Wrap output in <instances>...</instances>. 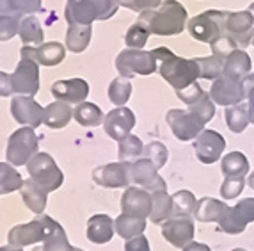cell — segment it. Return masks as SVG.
<instances>
[{
	"label": "cell",
	"instance_id": "6da1fadb",
	"mask_svg": "<svg viewBox=\"0 0 254 251\" xmlns=\"http://www.w3.org/2000/svg\"><path fill=\"white\" fill-rule=\"evenodd\" d=\"M139 21L148 27L151 34L176 36L187 29V9L178 0H164L157 9H148L139 14Z\"/></svg>",
	"mask_w": 254,
	"mask_h": 251
},
{
	"label": "cell",
	"instance_id": "7a4b0ae2",
	"mask_svg": "<svg viewBox=\"0 0 254 251\" xmlns=\"http://www.w3.org/2000/svg\"><path fill=\"white\" fill-rule=\"evenodd\" d=\"M151 52L153 56L157 57L158 73L162 75V79H165L173 85L174 91L185 89L199 79V64L195 59L174 56L173 52L165 47H158Z\"/></svg>",
	"mask_w": 254,
	"mask_h": 251
},
{
	"label": "cell",
	"instance_id": "3957f363",
	"mask_svg": "<svg viewBox=\"0 0 254 251\" xmlns=\"http://www.w3.org/2000/svg\"><path fill=\"white\" fill-rule=\"evenodd\" d=\"M118 9V0H68L64 18L68 25H93L94 20L112 18Z\"/></svg>",
	"mask_w": 254,
	"mask_h": 251
},
{
	"label": "cell",
	"instance_id": "277c9868",
	"mask_svg": "<svg viewBox=\"0 0 254 251\" xmlns=\"http://www.w3.org/2000/svg\"><path fill=\"white\" fill-rule=\"evenodd\" d=\"M116 68H118L121 77H133V75H151L158 72L157 57L153 52H144L139 48H127L119 52L116 59Z\"/></svg>",
	"mask_w": 254,
	"mask_h": 251
},
{
	"label": "cell",
	"instance_id": "5b68a950",
	"mask_svg": "<svg viewBox=\"0 0 254 251\" xmlns=\"http://www.w3.org/2000/svg\"><path fill=\"white\" fill-rule=\"evenodd\" d=\"M27 171L30 178L38 185H41L47 192L57 191L64 182L63 171L57 167L55 161L48 154H36L27 162Z\"/></svg>",
	"mask_w": 254,
	"mask_h": 251
},
{
	"label": "cell",
	"instance_id": "8992f818",
	"mask_svg": "<svg viewBox=\"0 0 254 251\" xmlns=\"http://www.w3.org/2000/svg\"><path fill=\"white\" fill-rule=\"evenodd\" d=\"M39 141L36 136L34 128L23 127L18 128L16 132L11 134L7 141V150H5V157L9 164L13 166H23L30 159L38 154Z\"/></svg>",
	"mask_w": 254,
	"mask_h": 251
},
{
	"label": "cell",
	"instance_id": "52a82bcc",
	"mask_svg": "<svg viewBox=\"0 0 254 251\" xmlns=\"http://www.w3.org/2000/svg\"><path fill=\"white\" fill-rule=\"evenodd\" d=\"M222 29H224V36H229L238 48L249 47L253 41V32H254V14L247 11H238V13H231L226 11L224 20H222Z\"/></svg>",
	"mask_w": 254,
	"mask_h": 251
},
{
	"label": "cell",
	"instance_id": "ba28073f",
	"mask_svg": "<svg viewBox=\"0 0 254 251\" xmlns=\"http://www.w3.org/2000/svg\"><path fill=\"white\" fill-rule=\"evenodd\" d=\"M254 221V198H244L235 207H229L226 216L219 221V230L229 235H238Z\"/></svg>",
	"mask_w": 254,
	"mask_h": 251
},
{
	"label": "cell",
	"instance_id": "9c48e42d",
	"mask_svg": "<svg viewBox=\"0 0 254 251\" xmlns=\"http://www.w3.org/2000/svg\"><path fill=\"white\" fill-rule=\"evenodd\" d=\"M93 180L107 189L128 187L131 183V162L119 161L96 167L93 171Z\"/></svg>",
	"mask_w": 254,
	"mask_h": 251
},
{
	"label": "cell",
	"instance_id": "30bf717a",
	"mask_svg": "<svg viewBox=\"0 0 254 251\" xmlns=\"http://www.w3.org/2000/svg\"><path fill=\"white\" fill-rule=\"evenodd\" d=\"M165 121L173 130L174 137L180 141H192L203 132L204 123L190 111L171 109L165 116Z\"/></svg>",
	"mask_w": 254,
	"mask_h": 251
},
{
	"label": "cell",
	"instance_id": "8fae6325",
	"mask_svg": "<svg viewBox=\"0 0 254 251\" xmlns=\"http://www.w3.org/2000/svg\"><path fill=\"white\" fill-rule=\"evenodd\" d=\"M11 84H13L14 93L34 96L39 91L38 63L34 59H30V57H21L16 70L11 73Z\"/></svg>",
	"mask_w": 254,
	"mask_h": 251
},
{
	"label": "cell",
	"instance_id": "7c38bea8",
	"mask_svg": "<svg viewBox=\"0 0 254 251\" xmlns=\"http://www.w3.org/2000/svg\"><path fill=\"white\" fill-rule=\"evenodd\" d=\"M210 96L219 105H224V107L238 105L246 98L244 81L228 77V75L222 73L217 81H213L212 87H210Z\"/></svg>",
	"mask_w": 254,
	"mask_h": 251
},
{
	"label": "cell",
	"instance_id": "4fadbf2b",
	"mask_svg": "<svg viewBox=\"0 0 254 251\" xmlns=\"http://www.w3.org/2000/svg\"><path fill=\"white\" fill-rule=\"evenodd\" d=\"M162 235L174 248H185L195 237L194 219L190 216H176L162 223Z\"/></svg>",
	"mask_w": 254,
	"mask_h": 251
},
{
	"label": "cell",
	"instance_id": "5bb4252c",
	"mask_svg": "<svg viewBox=\"0 0 254 251\" xmlns=\"http://www.w3.org/2000/svg\"><path fill=\"white\" fill-rule=\"evenodd\" d=\"M131 183H137V187L146 191H167V183L158 174V167L149 159L140 157L131 162Z\"/></svg>",
	"mask_w": 254,
	"mask_h": 251
},
{
	"label": "cell",
	"instance_id": "9a60e30c",
	"mask_svg": "<svg viewBox=\"0 0 254 251\" xmlns=\"http://www.w3.org/2000/svg\"><path fill=\"white\" fill-rule=\"evenodd\" d=\"M11 114L23 127L36 128L45 119V107H41L32 96L18 94L11 100Z\"/></svg>",
	"mask_w": 254,
	"mask_h": 251
},
{
	"label": "cell",
	"instance_id": "2e32d148",
	"mask_svg": "<svg viewBox=\"0 0 254 251\" xmlns=\"http://www.w3.org/2000/svg\"><path fill=\"white\" fill-rule=\"evenodd\" d=\"M226 148V139L215 130H203L194 139L195 155L203 164H213L222 157Z\"/></svg>",
	"mask_w": 254,
	"mask_h": 251
},
{
	"label": "cell",
	"instance_id": "e0dca14e",
	"mask_svg": "<svg viewBox=\"0 0 254 251\" xmlns=\"http://www.w3.org/2000/svg\"><path fill=\"white\" fill-rule=\"evenodd\" d=\"M121 210L123 214L146 219L153 212V196L142 187H127L121 196Z\"/></svg>",
	"mask_w": 254,
	"mask_h": 251
},
{
	"label": "cell",
	"instance_id": "ac0fdd59",
	"mask_svg": "<svg viewBox=\"0 0 254 251\" xmlns=\"http://www.w3.org/2000/svg\"><path fill=\"white\" fill-rule=\"evenodd\" d=\"M133 127H135V114L127 107H118L114 111H109V114L103 119L105 134L116 141H121L130 136Z\"/></svg>",
	"mask_w": 254,
	"mask_h": 251
},
{
	"label": "cell",
	"instance_id": "d6986e66",
	"mask_svg": "<svg viewBox=\"0 0 254 251\" xmlns=\"http://www.w3.org/2000/svg\"><path fill=\"white\" fill-rule=\"evenodd\" d=\"M187 29H189V32H190V36L194 39L208 43V45H212L215 39H219L222 36V30H220V25L217 23L215 16H213L212 9L189 20Z\"/></svg>",
	"mask_w": 254,
	"mask_h": 251
},
{
	"label": "cell",
	"instance_id": "ffe728a7",
	"mask_svg": "<svg viewBox=\"0 0 254 251\" xmlns=\"http://www.w3.org/2000/svg\"><path fill=\"white\" fill-rule=\"evenodd\" d=\"M47 239V226L43 225L39 217H36L34 221L27 223V225H18L9 230L7 241L11 246L14 248H25L30 244L43 243Z\"/></svg>",
	"mask_w": 254,
	"mask_h": 251
},
{
	"label": "cell",
	"instance_id": "44dd1931",
	"mask_svg": "<svg viewBox=\"0 0 254 251\" xmlns=\"http://www.w3.org/2000/svg\"><path fill=\"white\" fill-rule=\"evenodd\" d=\"M21 57H30L34 59L38 64L43 66H57L59 63H63L64 57H66V47L63 43H43L39 47H21L20 50Z\"/></svg>",
	"mask_w": 254,
	"mask_h": 251
},
{
	"label": "cell",
	"instance_id": "7402d4cb",
	"mask_svg": "<svg viewBox=\"0 0 254 251\" xmlns=\"http://www.w3.org/2000/svg\"><path fill=\"white\" fill-rule=\"evenodd\" d=\"M52 94H54L57 100L66 103H78L85 102V98L89 94V84L84 81V79H69V81H57L50 87Z\"/></svg>",
	"mask_w": 254,
	"mask_h": 251
},
{
	"label": "cell",
	"instance_id": "603a6c76",
	"mask_svg": "<svg viewBox=\"0 0 254 251\" xmlns=\"http://www.w3.org/2000/svg\"><path fill=\"white\" fill-rule=\"evenodd\" d=\"M38 217L47 226V239L43 241V246L34 248L32 251H73V246L69 244L66 232L57 221H54L47 214H38Z\"/></svg>",
	"mask_w": 254,
	"mask_h": 251
},
{
	"label": "cell",
	"instance_id": "cb8c5ba5",
	"mask_svg": "<svg viewBox=\"0 0 254 251\" xmlns=\"http://www.w3.org/2000/svg\"><path fill=\"white\" fill-rule=\"evenodd\" d=\"M229 207L222 200H215V198H201L195 205L194 217L201 223H219Z\"/></svg>",
	"mask_w": 254,
	"mask_h": 251
},
{
	"label": "cell",
	"instance_id": "d4e9b609",
	"mask_svg": "<svg viewBox=\"0 0 254 251\" xmlns=\"http://www.w3.org/2000/svg\"><path fill=\"white\" fill-rule=\"evenodd\" d=\"M114 221L107 214H96L87 221V239L94 244L109 243L114 235Z\"/></svg>",
	"mask_w": 254,
	"mask_h": 251
},
{
	"label": "cell",
	"instance_id": "484cf974",
	"mask_svg": "<svg viewBox=\"0 0 254 251\" xmlns=\"http://www.w3.org/2000/svg\"><path fill=\"white\" fill-rule=\"evenodd\" d=\"M251 70H253V61L247 56V52L242 48L233 50L224 59V75H228V77L244 81L251 73Z\"/></svg>",
	"mask_w": 254,
	"mask_h": 251
},
{
	"label": "cell",
	"instance_id": "4316f807",
	"mask_svg": "<svg viewBox=\"0 0 254 251\" xmlns=\"http://www.w3.org/2000/svg\"><path fill=\"white\" fill-rule=\"evenodd\" d=\"M20 194L23 198V203L29 207L34 214H43L45 207H47V194L48 192L38 185L32 178L23 180L20 187Z\"/></svg>",
	"mask_w": 254,
	"mask_h": 251
},
{
	"label": "cell",
	"instance_id": "83f0119b",
	"mask_svg": "<svg viewBox=\"0 0 254 251\" xmlns=\"http://www.w3.org/2000/svg\"><path fill=\"white\" fill-rule=\"evenodd\" d=\"M71 118L73 109L69 107V103L55 100L54 103L45 107V119H43V123L50 128H63L71 121Z\"/></svg>",
	"mask_w": 254,
	"mask_h": 251
},
{
	"label": "cell",
	"instance_id": "f1b7e54d",
	"mask_svg": "<svg viewBox=\"0 0 254 251\" xmlns=\"http://www.w3.org/2000/svg\"><path fill=\"white\" fill-rule=\"evenodd\" d=\"M114 228L118 232V235L125 241L142 235V232L146 230V219L137 216H130V214H121L119 217H116Z\"/></svg>",
	"mask_w": 254,
	"mask_h": 251
},
{
	"label": "cell",
	"instance_id": "f546056e",
	"mask_svg": "<svg viewBox=\"0 0 254 251\" xmlns=\"http://www.w3.org/2000/svg\"><path fill=\"white\" fill-rule=\"evenodd\" d=\"M18 34H20L23 47H27V45H36V47H39V45H43V41H45L41 23H39V20L34 14H29V16L21 18Z\"/></svg>",
	"mask_w": 254,
	"mask_h": 251
},
{
	"label": "cell",
	"instance_id": "4dcf8cb0",
	"mask_svg": "<svg viewBox=\"0 0 254 251\" xmlns=\"http://www.w3.org/2000/svg\"><path fill=\"white\" fill-rule=\"evenodd\" d=\"M220 171L224 176H237V178H246L249 174V161L242 152H231L224 155L220 162Z\"/></svg>",
	"mask_w": 254,
	"mask_h": 251
},
{
	"label": "cell",
	"instance_id": "1f68e13d",
	"mask_svg": "<svg viewBox=\"0 0 254 251\" xmlns=\"http://www.w3.org/2000/svg\"><path fill=\"white\" fill-rule=\"evenodd\" d=\"M93 27L91 25H69L66 32V48L73 54H80L89 47Z\"/></svg>",
	"mask_w": 254,
	"mask_h": 251
},
{
	"label": "cell",
	"instance_id": "d6a6232c",
	"mask_svg": "<svg viewBox=\"0 0 254 251\" xmlns=\"http://www.w3.org/2000/svg\"><path fill=\"white\" fill-rule=\"evenodd\" d=\"M153 196V212H151V223H164L174 216V201L173 196L167 194V191H155Z\"/></svg>",
	"mask_w": 254,
	"mask_h": 251
},
{
	"label": "cell",
	"instance_id": "836d02e7",
	"mask_svg": "<svg viewBox=\"0 0 254 251\" xmlns=\"http://www.w3.org/2000/svg\"><path fill=\"white\" fill-rule=\"evenodd\" d=\"M73 118L76 119V123L82 127H96L102 123L103 112L98 105L91 102H82L73 109Z\"/></svg>",
	"mask_w": 254,
	"mask_h": 251
},
{
	"label": "cell",
	"instance_id": "e575fe53",
	"mask_svg": "<svg viewBox=\"0 0 254 251\" xmlns=\"http://www.w3.org/2000/svg\"><path fill=\"white\" fill-rule=\"evenodd\" d=\"M226 123L228 128L233 134H242L247 128V125L251 123V116H249V107L242 105H231L226 109Z\"/></svg>",
	"mask_w": 254,
	"mask_h": 251
},
{
	"label": "cell",
	"instance_id": "d590c367",
	"mask_svg": "<svg viewBox=\"0 0 254 251\" xmlns=\"http://www.w3.org/2000/svg\"><path fill=\"white\" fill-rule=\"evenodd\" d=\"M21 180L20 173L13 167V164L9 162H0V194H9V192H14L21 187Z\"/></svg>",
	"mask_w": 254,
	"mask_h": 251
},
{
	"label": "cell",
	"instance_id": "8d00e7d4",
	"mask_svg": "<svg viewBox=\"0 0 254 251\" xmlns=\"http://www.w3.org/2000/svg\"><path fill=\"white\" fill-rule=\"evenodd\" d=\"M130 94H131L130 79L119 75V77H116L114 81L109 84V100L114 103V105L123 107L125 103L130 100Z\"/></svg>",
	"mask_w": 254,
	"mask_h": 251
},
{
	"label": "cell",
	"instance_id": "74e56055",
	"mask_svg": "<svg viewBox=\"0 0 254 251\" xmlns=\"http://www.w3.org/2000/svg\"><path fill=\"white\" fill-rule=\"evenodd\" d=\"M195 61L199 64V79L217 81L224 73V59H220L213 54L208 57H197Z\"/></svg>",
	"mask_w": 254,
	"mask_h": 251
},
{
	"label": "cell",
	"instance_id": "f35d334b",
	"mask_svg": "<svg viewBox=\"0 0 254 251\" xmlns=\"http://www.w3.org/2000/svg\"><path fill=\"white\" fill-rule=\"evenodd\" d=\"M118 143H119V150H118L119 161H128V162H130V159H137L139 155H142L144 145H142L140 137L130 134V136H127L125 139L118 141Z\"/></svg>",
	"mask_w": 254,
	"mask_h": 251
},
{
	"label": "cell",
	"instance_id": "ab89813d",
	"mask_svg": "<svg viewBox=\"0 0 254 251\" xmlns=\"http://www.w3.org/2000/svg\"><path fill=\"white\" fill-rule=\"evenodd\" d=\"M149 34H151V32L148 30V27L137 20L135 23H131L130 29L127 30L125 43H127L128 48H139V50H142V47L148 43Z\"/></svg>",
	"mask_w": 254,
	"mask_h": 251
},
{
	"label": "cell",
	"instance_id": "60d3db41",
	"mask_svg": "<svg viewBox=\"0 0 254 251\" xmlns=\"http://www.w3.org/2000/svg\"><path fill=\"white\" fill-rule=\"evenodd\" d=\"M173 201H174V216H192L195 210V196L190 191H178L173 194Z\"/></svg>",
	"mask_w": 254,
	"mask_h": 251
},
{
	"label": "cell",
	"instance_id": "b9f144b4",
	"mask_svg": "<svg viewBox=\"0 0 254 251\" xmlns=\"http://www.w3.org/2000/svg\"><path fill=\"white\" fill-rule=\"evenodd\" d=\"M189 111H190L192 114L197 116V118L206 125L208 121H212L213 116H215V102L212 100L210 93H204L197 102L189 105Z\"/></svg>",
	"mask_w": 254,
	"mask_h": 251
},
{
	"label": "cell",
	"instance_id": "7bdbcfd3",
	"mask_svg": "<svg viewBox=\"0 0 254 251\" xmlns=\"http://www.w3.org/2000/svg\"><path fill=\"white\" fill-rule=\"evenodd\" d=\"M142 155H144L146 159H149V161H151L158 169L164 167L165 162H167V159H169V152H167V148H165L162 143H158V141H153V143L146 145L144 150H142Z\"/></svg>",
	"mask_w": 254,
	"mask_h": 251
},
{
	"label": "cell",
	"instance_id": "ee69618b",
	"mask_svg": "<svg viewBox=\"0 0 254 251\" xmlns=\"http://www.w3.org/2000/svg\"><path fill=\"white\" fill-rule=\"evenodd\" d=\"M244 185H246V180L237 178V176H224V182L220 185V196L224 200H233L237 196L242 194L244 191Z\"/></svg>",
	"mask_w": 254,
	"mask_h": 251
},
{
	"label": "cell",
	"instance_id": "f6af8a7d",
	"mask_svg": "<svg viewBox=\"0 0 254 251\" xmlns=\"http://www.w3.org/2000/svg\"><path fill=\"white\" fill-rule=\"evenodd\" d=\"M212 47V54L217 57H220V59H226V57L231 54L233 50H237L238 45L233 41V39L229 38V36H220L219 39H215V41L210 45Z\"/></svg>",
	"mask_w": 254,
	"mask_h": 251
},
{
	"label": "cell",
	"instance_id": "bcb514c9",
	"mask_svg": "<svg viewBox=\"0 0 254 251\" xmlns=\"http://www.w3.org/2000/svg\"><path fill=\"white\" fill-rule=\"evenodd\" d=\"M20 20L16 16H0V41H7L20 30Z\"/></svg>",
	"mask_w": 254,
	"mask_h": 251
},
{
	"label": "cell",
	"instance_id": "7dc6e473",
	"mask_svg": "<svg viewBox=\"0 0 254 251\" xmlns=\"http://www.w3.org/2000/svg\"><path fill=\"white\" fill-rule=\"evenodd\" d=\"M119 5H123L127 9H131L135 13H142L148 9H157L164 0H118Z\"/></svg>",
	"mask_w": 254,
	"mask_h": 251
},
{
	"label": "cell",
	"instance_id": "c3c4849f",
	"mask_svg": "<svg viewBox=\"0 0 254 251\" xmlns=\"http://www.w3.org/2000/svg\"><path fill=\"white\" fill-rule=\"evenodd\" d=\"M203 94H204V91L201 89V85L197 84V82H194L192 85H189V87H185V89H182V91H176V96H178L183 103H187V105L195 103Z\"/></svg>",
	"mask_w": 254,
	"mask_h": 251
},
{
	"label": "cell",
	"instance_id": "681fc988",
	"mask_svg": "<svg viewBox=\"0 0 254 251\" xmlns=\"http://www.w3.org/2000/svg\"><path fill=\"white\" fill-rule=\"evenodd\" d=\"M244 87H246V98H247V102H249L251 123L254 125V73H249V75L244 79Z\"/></svg>",
	"mask_w": 254,
	"mask_h": 251
},
{
	"label": "cell",
	"instance_id": "f907efd6",
	"mask_svg": "<svg viewBox=\"0 0 254 251\" xmlns=\"http://www.w3.org/2000/svg\"><path fill=\"white\" fill-rule=\"evenodd\" d=\"M125 251H151V248L144 235H137L125 243Z\"/></svg>",
	"mask_w": 254,
	"mask_h": 251
},
{
	"label": "cell",
	"instance_id": "816d5d0a",
	"mask_svg": "<svg viewBox=\"0 0 254 251\" xmlns=\"http://www.w3.org/2000/svg\"><path fill=\"white\" fill-rule=\"evenodd\" d=\"M18 11L21 14H32L38 13L41 9V0H14Z\"/></svg>",
	"mask_w": 254,
	"mask_h": 251
},
{
	"label": "cell",
	"instance_id": "f5cc1de1",
	"mask_svg": "<svg viewBox=\"0 0 254 251\" xmlns=\"http://www.w3.org/2000/svg\"><path fill=\"white\" fill-rule=\"evenodd\" d=\"M0 16H16L23 18V14L18 11L14 0H0Z\"/></svg>",
	"mask_w": 254,
	"mask_h": 251
},
{
	"label": "cell",
	"instance_id": "db71d44e",
	"mask_svg": "<svg viewBox=\"0 0 254 251\" xmlns=\"http://www.w3.org/2000/svg\"><path fill=\"white\" fill-rule=\"evenodd\" d=\"M13 84H11V75L0 72V96H9L13 94Z\"/></svg>",
	"mask_w": 254,
	"mask_h": 251
},
{
	"label": "cell",
	"instance_id": "11a10c76",
	"mask_svg": "<svg viewBox=\"0 0 254 251\" xmlns=\"http://www.w3.org/2000/svg\"><path fill=\"white\" fill-rule=\"evenodd\" d=\"M183 251H212V250H210V248H208L206 244L194 243V241H192L190 244H187V246L183 248Z\"/></svg>",
	"mask_w": 254,
	"mask_h": 251
},
{
	"label": "cell",
	"instance_id": "9f6ffc18",
	"mask_svg": "<svg viewBox=\"0 0 254 251\" xmlns=\"http://www.w3.org/2000/svg\"><path fill=\"white\" fill-rule=\"evenodd\" d=\"M0 251H23V250H21V248H14V246H11V244H9V246L0 248Z\"/></svg>",
	"mask_w": 254,
	"mask_h": 251
},
{
	"label": "cell",
	"instance_id": "6f0895ef",
	"mask_svg": "<svg viewBox=\"0 0 254 251\" xmlns=\"http://www.w3.org/2000/svg\"><path fill=\"white\" fill-rule=\"evenodd\" d=\"M247 185H249L251 189H254V171L247 176Z\"/></svg>",
	"mask_w": 254,
	"mask_h": 251
},
{
	"label": "cell",
	"instance_id": "680465c9",
	"mask_svg": "<svg viewBox=\"0 0 254 251\" xmlns=\"http://www.w3.org/2000/svg\"><path fill=\"white\" fill-rule=\"evenodd\" d=\"M249 11H251V13H253V14H254V2H253V4H251V7H249Z\"/></svg>",
	"mask_w": 254,
	"mask_h": 251
},
{
	"label": "cell",
	"instance_id": "91938a15",
	"mask_svg": "<svg viewBox=\"0 0 254 251\" xmlns=\"http://www.w3.org/2000/svg\"><path fill=\"white\" fill-rule=\"evenodd\" d=\"M231 251H246V250H242V248H235V250H231Z\"/></svg>",
	"mask_w": 254,
	"mask_h": 251
},
{
	"label": "cell",
	"instance_id": "94428289",
	"mask_svg": "<svg viewBox=\"0 0 254 251\" xmlns=\"http://www.w3.org/2000/svg\"><path fill=\"white\" fill-rule=\"evenodd\" d=\"M251 45H253V47H254V32H253V41H251Z\"/></svg>",
	"mask_w": 254,
	"mask_h": 251
},
{
	"label": "cell",
	"instance_id": "6125c7cd",
	"mask_svg": "<svg viewBox=\"0 0 254 251\" xmlns=\"http://www.w3.org/2000/svg\"><path fill=\"white\" fill-rule=\"evenodd\" d=\"M73 251H82L80 248H73Z\"/></svg>",
	"mask_w": 254,
	"mask_h": 251
}]
</instances>
